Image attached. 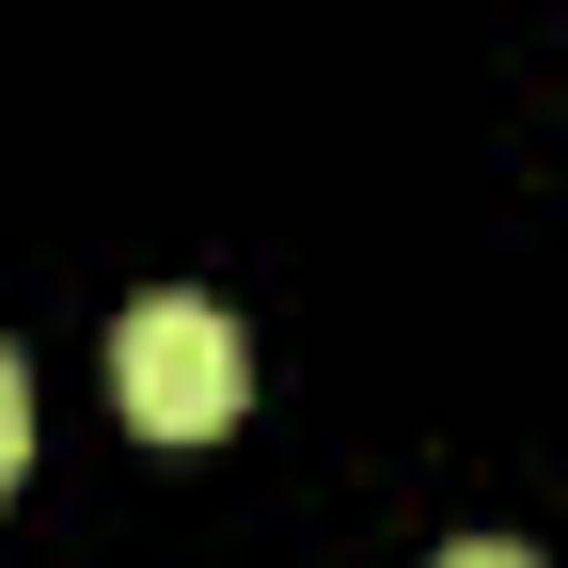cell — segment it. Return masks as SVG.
<instances>
[{"label": "cell", "mask_w": 568, "mask_h": 568, "mask_svg": "<svg viewBox=\"0 0 568 568\" xmlns=\"http://www.w3.org/2000/svg\"><path fill=\"white\" fill-rule=\"evenodd\" d=\"M17 458H32V364L0 347V489H17Z\"/></svg>", "instance_id": "cell-2"}, {"label": "cell", "mask_w": 568, "mask_h": 568, "mask_svg": "<svg viewBox=\"0 0 568 568\" xmlns=\"http://www.w3.org/2000/svg\"><path fill=\"white\" fill-rule=\"evenodd\" d=\"M443 568H537L521 537H443Z\"/></svg>", "instance_id": "cell-3"}, {"label": "cell", "mask_w": 568, "mask_h": 568, "mask_svg": "<svg viewBox=\"0 0 568 568\" xmlns=\"http://www.w3.org/2000/svg\"><path fill=\"white\" fill-rule=\"evenodd\" d=\"M111 395H126V426H159V443H205V426L253 395V347H237V316L205 301V284H142L111 316Z\"/></svg>", "instance_id": "cell-1"}]
</instances>
